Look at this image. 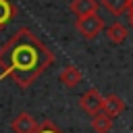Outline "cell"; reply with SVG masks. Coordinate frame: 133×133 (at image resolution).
Returning <instances> with one entry per match:
<instances>
[{
  "mask_svg": "<svg viewBox=\"0 0 133 133\" xmlns=\"http://www.w3.org/2000/svg\"><path fill=\"white\" fill-rule=\"evenodd\" d=\"M35 133H64V131H62V129H58L52 121H42V123L37 125Z\"/></svg>",
  "mask_w": 133,
  "mask_h": 133,
  "instance_id": "obj_12",
  "label": "cell"
},
{
  "mask_svg": "<svg viewBox=\"0 0 133 133\" xmlns=\"http://www.w3.org/2000/svg\"><path fill=\"white\" fill-rule=\"evenodd\" d=\"M69 8L77 19L87 17V15H96L98 12V0H71Z\"/></svg>",
  "mask_w": 133,
  "mask_h": 133,
  "instance_id": "obj_7",
  "label": "cell"
},
{
  "mask_svg": "<svg viewBox=\"0 0 133 133\" xmlns=\"http://www.w3.org/2000/svg\"><path fill=\"white\" fill-rule=\"evenodd\" d=\"M104 29H106V37H108V42H110V44H114V46L123 44V42L127 39V35H129L127 25H123L121 21H114V23H110V25H108V27H104Z\"/></svg>",
  "mask_w": 133,
  "mask_h": 133,
  "instance_id": "obj_6",
  "label": "cell"
},
{
  "mask_svg": "<svg viewBox=\"0 0 133 133\" xmlns=\"http://www.w3.org/2000/svg\"><path fill=\"white\" fill-rule=\"evenodd\" d=\"M17 17V6L12 0H0V31Z\"/></svg>",
  "mask_w": 133,
  "mask_h": 133,
  "instance_id": "obj_9",
  "label": "cell"
},
{
  "mask_svg": "<svg viewBox=\"0 0 133 133\" xmlns=\"http://www.w3.org/2000/svg\"><path fill=\"white\" fill-rule=\"evenodd\" d=\"M37 125H39V123H37L29 112H19V114L12 118L10 129H12L15 133H35Z\"/></svg>",
  "mask_w": 133,
  "mask_h": 133,
  "instance_id": "obj_5",
  "label": "cell"
},
{
  "mask_svg": "<svg viewBox=\"0 0 133 133\" xmlns=\"http://www.w3.org/2000/svg\"><path fill=\"white\" fill-rule=\"evenodd\" d=\"M91 129L96 133H110L112 129V118H108L104 112H98L96 116H91Z\"/></svg>",
  "mask_w": 133,
  "mask_h": 133,
  "instance_id": "obj_10",
  "label": "cell"
},
{
  "mask_svg": "<svg viewBox=\"0 0 133 133\" xmlns=\"http://www.w3.org/2000/svg\"><path fill=\"white\" fill-rule=\"evenodd\" d=\"M129 12H133V0H129V8H127Z\"/></svg>",
  "mask_w": 133,
  "mask_h": 133,
  "instance_id": "obj_13",
  "label": "cell"
},
{
  "mask_svg": "<svg viewBox=\"0 0 133 133\" xmlns=\"http://www.w3.org/2000/svg\"><path fill=\"white\" fill-rule=\"evenodd\" d=\"M102 112L108 116V118H116L125 112V100L116 94H108L104 96V102H102Z\"/></svg>",
  "mask_w": 133,
  "mask_h": 133,
  "instance_id": "obj_4",
  "label": "cell"
},
{
  "mask_svg": "<svg viewBox=\"0 0 133 133\" xmlns=\"http://www.w3.org/2000/svg\"><path fill=\"white\" fill-rule=\"evenodd\" d=\"M102 6H104L110 15L121 17L123 12H127V8H129V0H102Z\"/></svg>",
  "mask_w": 133,
  "mask_h": 133,
  "instance_id": "obj_11",
  "label": "cell"
},
{
  "mask_svg": "<svg viewBox=\"0 0 133 133\" xmlns=\"http://www.w3.org/2000/svg\"><path fill=\"white\" fill-rule=\"evenodd\" d=\"M104 19L96 12V15H87V17H79L75 21V29L85 37V39H94L104 31Z\"/></svg>",
  "mask_w": 133,
  "mask_h": 133,
  "instance_id": "obj_2",
  "label": "cell"
},
{
  "mask_svg": "<svg viewBox=\"0 0 133 133\" xmlns=\"http://www.w3.org/2000/svg\"><path fill=\"white\" fill-rule=\"evenodd\" d=\"M129 23H131V27H133V12H129Z\"/></svg>",
  "mask_w": 133,
  "mask_h": 133,
  "instance_id": "obj_14",
  "label": "cell"
},
{
  "mask_svg": "<svg viewBox=\"0 0 133 133\" xmlns=\"http://www.w3.org/2000/svg\"><path fill=\"white\" fill-rule=\"evenodd\" d=\"M58 79H60V83H62L64 87H77V85L81 83L83 75H81V71H79L75 64H66V66L60 71Z\"/></svg>",
  "mask_w": 133,
  "mask_h": 133,
  "instance_id": "obj_8",
  "label": "cell"
},
{
  "mask_svg": "<svg viewBox=\"0 0 133 133\" xmlns=\"http://www.w3.org/2000/svg\"><path fill=\"white\" fill-rule=\"evenodd\" d=\"M102 102H104V96H102L100 89H96V87H89V89L79 98V106H81L89 116H96L98 112H102Z\"/></svg>",
  "mask_w": 133,
  "mask_h": 133,
  "instance_id": "obj_3",
  "label": "cell"
},
{
  "mask_svg": "<svg viewBox=\"0 0 133 133\" xmlns=\"http://www.w3.org/2000/svg\"><path fill=\"white\" fill-rule=\"evenodd\" d=\"M54 62V52L29 29L21 27L0 46V79L27 89Z\"/></svg>",
  "mask_w": 133,
  "mask_h": 133,
  "instance_id": "obj_1",
  "label": "cell"
}]
</instances>
